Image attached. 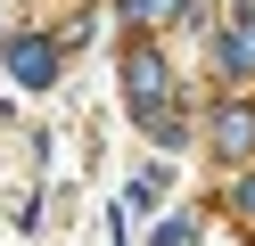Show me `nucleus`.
Instances as JSON below:
<instances>
[{
  "mask_svg": "<svg viewBox=\"0 0 255 246\" xmlns=\"http://www.w3.org/2000/svg\"><path fill=\"white\" fill-rule=\"evenodd\" d=\"M8 58H17V74L33 82V90L58 74V49H50V41H33V33H17V41H8Z\"/></svg>",
  "mask_w": 255,
  "mask_h": 246,
  "instance_id": "obj_1",
  "label": "nucleus"
},
{
  "mask_svg": "<svg viewBox=\"0 0 255 246\" xmlns=\"http://www.w3.org/2000/svg\"><path fill=\"white\" fill-rule=\"evenodd\" d=\"M189 238H198V222H165L156 230V246H189Z\"/></svg>",
  "mask_w": 255,
  "mask_h": 246,
  "instance_id": "obj_2",
  "label": "nucleus"
}]
</instances>
